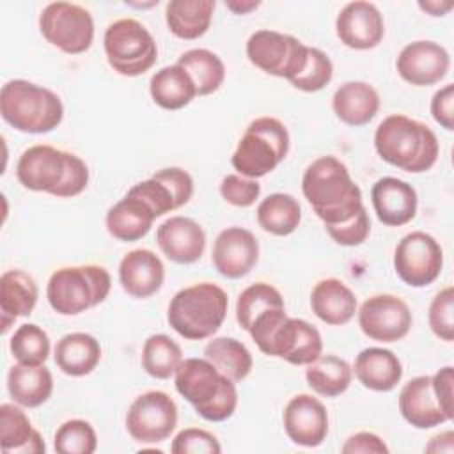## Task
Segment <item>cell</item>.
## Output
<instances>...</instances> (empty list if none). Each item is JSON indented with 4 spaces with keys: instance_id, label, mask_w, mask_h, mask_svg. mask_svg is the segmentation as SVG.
Segmentation results:
<instances>
[{
    "instance_id": "cell-18",
    "label": "cell",
    "mask_w": 454,
    "mask_h": 454,
    "mask_svg": "<svg viewBox=\"0 0 454 454\" xmlns=\"http://www.w3.org/2000/svg\"><path fill=\"white\" fill-rule=\"evenodd\" d=\"M211 261L222 277L232 280L241 278L259 261V241L248 229L227 227L213 243Z\"/></svg>"
},
{
    "instance_id": "cell-33",
    "label": "cell",
    "mask_w": 454,
    "mask_h": 454,
    "mask_svg": "<svg viewBox=\"0 0 454 454\" xmlns=\"http://www.w3.org/2000/svg\"><path fill=\"white\" fill-rule=\"evenodd\" d=\"M149 92L153 101L165 110H181L197 96L195 83L179 64L165 66L151 76Z\"/></svg>"
},
{
    "instance_id": "cell-20",
    "label": "cell",
    "mask_w": 454,
    "mask_h": 454,
    "mask_svg": "<svg viewBox=\"0 0 454 454\" xmlns=\"http://www.w3.org/2000/svg\"><path fill=\"white\" fill-rule=\"evenodd\" d=\"M335 32L348 48L372 50L385 35L383 16L371 2H349L340 9L335 20Z\"/></svg>"
},
{
    "instance_id": "cell-37",
    "label": "cell",
    "mask_w": 454,
    "mask_h": 454,
    "mask_svg": "<svg viewBox=\"0 0 454 454\" xmlns=\"http://www.w3.org/2000/svg\"><path fill=\"white\" fill-rule=\"evenodd\" d=\"M204 358L209 360L231 381H243L254 365L247 346L232 337H216L204 348Z\"/></svg>"
},
{
    "instance_id": "cell-1",
    "label": "cell",
    "mask_w": 454,
    "mask_h": 454,
    "mask_svg": "<svg viewBox=\"0 0 454 454\" xmlns=\"http://www.w3.org/2000/svg\"><path fill=\"white\" fill-rule=\"evenodd\" d=\"M301 192L325 227L340 225L364 209L362 190L335 156H321L305 168Z\"/></svg>"
},
{
    "instance_id": "cell-26",
    "label": "cell",
    "mask_w": 454,
    "mask_h": 454,
    "mask_svg": "<svg viewBox=\"0 0 454 454\" xmlns=\"http://www.w3.org/2000/svg\"><path fill=\"white\" fill-rule=\"evenodd\" d=\"M39 298L35 280L23 270H7L0 277V312L2 332L18 319L30 316Z\"/></svg>"
},
{
    "instance_id": "cell-41",
    "label": "cell",
    "mask_w": 454,
    "mask_h": 454,
    "mask_svg": "<svg viewBox=\"0 0 454 454\" xmlns=\"http://www.w3.org/2000/svg\"><path fill=\"white\" fill-rule=\"evenodd\" d=\"M9 349L18 364L43 365L50 355V337L41 326L25 323L12 333Z\"/></svg>"
},
{
    "instance_id": "cell-10",
    "label": "cell",
    "mask_w": 454,
    "mask_h": 454,
    "mask_svg": "<svg viewBox=\"0 0 454 454\" xmlns=\"http://www.w3.org/2000/svg\"><path fill=\"white\" fill-rule=\"evenodd\" d=\"M103 46L110 67L122 76H140L158 59V46L151 32L133 18H122L108 25Z\"/></svg>"
},
{
    "instance_id": "cell-7",
    "label": "cell",
    "mask_w": 454,
    "mask_h": 454,
    "mask_svg": "<svg viewBox=\"0 0 454 454\" xmlns=\"http://www.w3.org/2000/svg\"><path fill=\"white\" fill-rule=\"evenodd\" d=\"M2 119L21 133H50L64 119L60 98L28 80H9L0 92Z\"/></svg>"
},
{
    "instance_id": "cell-13",
    "label": "cell",
    "mask_w": 454,
    "mask_h": 454,
    "mask_svg": "<svg viewBox=\"0 0 454 454\" xmlns=\"http://www.w3.org/2000/svg\"><path fill=\"white\" fill-rule=\"evenodd\" d=\"M397 277L411 287L433 284L443 268V250L440 243L424 231H413L401 238L394 252Z\"/></svg>"
},
{
    "instance_id": "cell-35",
    "label": "cell",
    "mask_w": 454,
    "mask_h": 454,
    "mask_svg": "<svg viewBox=\"0 0 454 454\" xmlns=\"http://www.w3.org/2000/svg\"><path fill=\"white\" fill-rule=\"evenodd\" d=\"M353 378L351 365L335 355H319L305 369L307 385L323 397H337L344 394Z\"/></svg>"
},
{
    "instance_id": "cell-3",
    "label": "cell",
    "mask_w": 454,
    "mask_h": 454,
    "mask_svg": "<svg viewBox=\"0 0 454 454\" xmlns=\"http://www.w3.org/2000/svg\"><path fill=\"white\" fill-rule=\"evenodd\" d=\"M374 147L383 161L410 174L429 170L440 154L434 131L403 114L388 115L378 124Z\"/></svg>"
},
{
    "instance_id": "cell-42",
    "label": "cell",
    "mask_w": 454,
    "mask_h": 454,
    "mask_svg": "<svg viewBox=\"0 0 454 454\" xmlns=\"http://www.w3.org/2000/svg\"><path fill=\"white\" fill-rule=\"evenodd\" d=\"M53 447L59 454H92L98 449V436L87 420L71 419L57 429Z\"/></svg>"
},
{
    "instance_id": "cell-25",
    "label": "cell",
    "mask_w": 454,
    "mask_h": 454,
    "mask_svg": "<svg viewBox=\"0 0 454 454\" xmlns=\"http://www.w3.org/2000/svg\"><path fill=\"white\" fill-rule=\"evenodd\" d=\"M353 371L356 380L374 392H390L403 378L401 360L385 348L362 349L355 358Z\"/></svg>"
},
{
    "instance_id": "cell-17",
    "label": "cell",
    "mask_w": 454,
    "mask_h": 454,
    "mask_svg": "<svg viewBox=\"0 0 454 454\" xmlns=\"http://www.w3.org/2000/svg\"><path fill=\"white\" fill-rule=\"evenodd\" d=\"M399 76L417 87H429L442 82L450 67L449 51L434 41H413L397 55Z\"/></svg>"
},
{
    "instance_id": "cell-48",
    "label": "cell",
    "mask_w": 454,
    "mask_h": 454,
    "mask_svg": "<svg viewBox=\"0 0 454 454\" xmlns=\"http://www.w3.org/2000/svg\"><path fill=\"white\" fill-rule=\"evenodd\" d=\"M433 119L447 131L454 129V85L447 83L434 92L431 99Z\"/></svg>"
},
{
    "instance_id": "cell-34",
    "label": "cell",
    "mask_w": 454,
    "mask_h": 454,
    "mask_svg": "<svg viewBox=\"0 0 454 454\" xmlns=\"http://www.w3.org/2000/svg\"><path fill=\"white\" fill-rule=\"evenodd\" d=\"M213 11V0H170L165 7L167 27L179 39H199L207 32Z\"/></svg>"
},
{
    "instance_id": "cell-8",
    "label": "cell",
    "mask_w": 454,
    "mask_h": 454,
    "mask_svg": "<svg viewBox=\"0 0 454 454\" xmlns=\"http://www.w3.org/2000/svg\"><path fill=\"white\" fill-rule=\"evenodd\" d=\"M110 287L112 278L103 266H66L51 273L46 298L57 314L76 316L105 301Z\"/></svg>"
},
{
    "instance_id": "cell-46",
    "label": "cell",
    "mask_w": 454,
    "mask_h": 454,
    "mask_svg": "<svg viewBox=\"0 0 454 454\" xmlns=\"http://www.w3.org/2000/svg\"><path fill=\"white\" fill-rule=\"evenodd\" d=\"M220 195L225 202L236 207H250L261 195L257 179H248L239 174H229L220 183Z\"/></svg>"
},
{
    "instance_id": "cell-19",
    "label": "cell",
    "mask_w": 454,
    "mask_h": 454,
    "mask_svg": "<svg viewBox=\"0 0 454 454\" xmlns=\"http://www.w3.org/2000/svg\"><path fill=\"white\" fill-rule=\"evenodd\" d=\"M282 420L289 440L301 447H317L328 434V411L325 404L310 394L291 397L284 408Z\"/></svg>"
},
{
    "instance_id": "cell-50",
    "label": "cell",
    "mask_w": 454,
    "mask_h": 454,
    "mask_svg": "<svg viewBox=\"0 0 454 454\" xmlns=\"http://www.w3.org/2000/svg\"><path fill=\"white\" fill-rule=\"evenodd\" d=\"M431 383H433V390L434 395L440 403V406L443 408V411L449 415V419L452 420L454 417V397H452V385H454V371L450 365H445L442 369H438L433 376H431Z\"/></svg>"
},
{
    "instance_id": "cell-31",
    "label": "cell",
    "mask_w": 454,
    "mask_h": 454,
    "mask_svg": "<svg viewBox=\"0 0 454 454\" xmlns=\"http://www.w3.org/2000/svg\"><path fill=\"white\" fill-rule=\"evenodd\" d=\"M0 445L5 454H41L46 450L41 433L32 427L27 413L11 403L0 406Z\"/></svg>"
},
{
    "instance_id": "cell-51",
    "label": "cell",
    "mask_w": 454,
    "mask_h": 454,
    "mask_svg": "<svg viewBox=\"0 0 454 454\" xmlns=\"http://www.w3.org/2000/svg\"><path fill=\"white\" fill-rule=\"evenodd\" d=\"M454 433L445 431L442 434H436L431 438V442L426 445L427 452H452L454 450Z\"/></svg>"
},
{
    "instance_id": "cell-15",
    "label": "cell",
    "mask_w": 454,
    "mask_h": 454,
    "mask_svg": "<svg viewBox=\"0 0 454 454\" xmlns=\"http://www.w3.org/2000/svg\"><path fill=\"white\" fill-rule=\"evenodd\" d=\"M413 317L404 300L394 294H374L358 310V326L372 340L397 342L408 335Z\"/></svg>"
},
{
    "instance_id": "cell-52",
    "label": "cell",
    "mask_w": 454,
    "mask_h": 454,
    "mask_svg": "<svg viewBox=\"0 0 454 454\" xmlns=\"http://www.w3.org/2000/svg\"><path fill=\"white\" fill-rule=\"evenodd\" d=\"M452 5H454L452 2H436V0L419 2V7L422 11H426L427 14H431V16H443L452 9Z\"/></svg>"
},
{
    "instance_id": "cell-6",
    "label": "cell",
    "mask_w": 454,
    "mask_h": 454,
    "mask_svg": "<svg viewBox=\"0 0 454 454\" xmlns=\"http://www.w3.org/2000/svg\"><path fill=\"white\" fill-rule=\"evenodd\" d=\"M229 307L227 293L213 284L200 282L177 291L167 310L168 325L188 340H204L218 332Z\"/></svg>"
},
{
    "instance_id": "cell-39",
    "label": "cell",
    "mask_w": 454,
    "mask_h": 454,
    "mask_svg": "<svg viewBox=\"0 0 454 454\" xmlns=\"http://www.w3.org/2000/svg\"><path fill=\"white\" fill-rule=\"evenodd\" d=\"M181 362L183 351L168 335L154 333L145 339L142 348V367L149 376L156 380H168Z\"/></svg>"
},
{
    "instance_id": "cell-21",
    "label": "cell",
    "mask_w": 454,
    "mask_h": 454,
    "mask_svg": "<svg viewBox=\"0 0 454 454\" xmlns=\"http://www.w3.org/2000/svg\"><path fill=\"white\" fill-rule=\"evenodd\" d=\"M156 243L167 259L192 264L204 254L206 232L188 216H170L156 229Z\"/></svg>"
},
{
    "instance_id": "cell-36",
    "label": "cell",
    "mask_w": 454,
    "mask_h": 454,
    "mask_svg": "<svg viewBox=\"0 0 454 454\" xmlns=\"http://www.w3.org/2000/svg\"><path fill=\"white\" fill-rule=\"evenodd\" d=\"M301 220V207L289 193H271L257 206V223L273 236L293 234Z\"/></svg>"
},
{
    "instance_id": "cell-4",
    "label": "cell",
    "mask_w": 454,
    "mask_h": 454,
    "mask_svg": "<svg viewBox=\"0 0 454 454\" xmlns=\"http://www.w3.org/2000/svg\"><path fill=\"white\" fill-rule=\"evenodd\" d=\"M257 348L293 365H309L323 353L321 333L310 323L289 317L286 309H271L261 314L248 330Z\"/></svg>"
},
{
    "instance_id": "cell-9",
    "label": "cell",
    "mask_w": 454,
    "mask_h": 454,
    "mask_svg": "<svg viewBox=\"0 0 454 454\" xmlns=\"http://www.w3.org/2000/svg\"><path fill=\"white\" fill-rule=\"evenodd\" d=\"M289 153V131L275 117L254 119L231 158L232 167L248 179H257L271 172Z\"/></svg>"
},
{
    "instance_id": "cell-45",
    "label": "cell",
    "mask_w": 454,
    "mask_h": 454,
    "mask_svg": "<svg viewBox=\"0 0 454 454\" xmlns=\"http://www.w3.org/2000/svg\"><path fill=\"white\" fill-rule=\"evenodd\" d=\"M170 450L174 454H218L222 452V445L209 431L186 427L174 436Z\"/></svg>"
},
{
    "instance_id": "cell-32",
    "label": "cell",
    "mask_w": 454,
    "mask_h": 454,
    "mask_svg": "<svg viewBox=\"0 0 454 454\" xmlns=\"http://www.w3.org/2000/svg\"><path fill=\"white\" fill-rule=\"evenodd\" d=\"M9 395L25 408L44 404L53 392V376L44 365L16 364L7 374Z\"/></svg>"
},
{
    "instance_id": "cell-49",
    "label": "cell",
    "mask_w": 454,
    "mask_h": 454,
    "mask_svg": "<svg viewBox=\"0 0 454 454\" xmlns=\"http://www.w3.org/2000/svg\"><path fill=\"white\" fill-rule=\"evenodd\" d=\"M342 454H388L387 443L374 433L360 431L351 434L340 447Z\"/></svg>"
},
{
    "instance_id": "cell-5",
    "label": "cell",
    "mask_w": 454,
    "mask_h": 454,
    "mask_svg": "<svg viewBox=\"0 0 454 454\" xmlns=\"http://www.w3.org/2000/svg\"><path fill=\"white\" fill-rule=\"evenodd\" d=\"M176 390L209 422L231 419L238 406L234 381L206 358H184L174 372Z\"/></svg>"
},
{
    "instance_id": "cell-14",
    "label": "cell",
    "mask_w": 454,
    "mask_h": 454,
    "mask_svg": "<svg viewBox=\"0 0 454 454\" xmlns=\"http://www.w3.org/2000/svg\"><path fill=\"white\" fill-rule=\"evenodd\" d=\"M177 426V406L161 390L140 394L128 408L126 429L138 443H160L167 440Z\"/></svg>"
},
{
    "instance_id": "cell-43",
    "label": "cell",
    "mask_w": 454,
    "mask_h": 454,
    "mask_svg": "<svg viewBox=\"0 0 454 454\" xmlns=\"http://www.w3.org/2000/svg\"><path fill=\"white\" fill-rule=\"evenodd\" d=\"M332 76H333V64L330 57L325 51L309 46L307 64L303 71L296 78L289 80V83L294 89L303 92H317L332 82Z\"/></svg>"
},
{
    "instance_id": "cell-11",
    "label": "cell",
    "mask_w": 454,
    "mask_h": 454,
    "mask_svg": "<svg viewBox=\"0 0 454 454\" xmlns=\"http://www.w3.org/2000/svg\"><path fill=\"white\" fill-rule=\"evenodd\" d=\"M43 37L69 55H80L92 46L94 20L92 14L71 2H51L39 16Z\"/></svg>"
},
{
    "instance_id": "cell-53",
    "label": "cell",
    "mask_w": 454,
    "mask_h": 454,
    "mask_svg": "<svg viewBox=\"0 0 454 454\" xmlns=\"http://www.w3.org/2000/svg\"><path fill=\"white\" fill-rule=\"evenodd\" d=\"M227 9H231L232 12L236 14H247L254 9H257L261 5V2H239V0H234V2H225Z\"/></svg>"
},
{
    "instance_id": "cell-24",
    "label": "cell",
    "mask_w": 454,
    "mask_h": 454,
    "mask_svg": "<svg viewBox=\"0 0 454 454\" xmlns=\"http://www.w3.org/2000/svg\"><path fill=\"white\" fill-rule=\"evenodd\" d=\"M399 411L417 429H431L450 420L434 395L431 376H417L401 388Z\"/></svg>"
},
{
    "instance_id": "cell-29",
    "label": "cell",
    "mask_w": 454,
    "mask_h": 454,
    "mask_svg": "<svg viewBox=\"0 0 454 454\" xmlns=\"http://www.w3.org/2000/svg\"><path fill=\"white\" fill-rule=\"evenodd\" d=\"M156 220L153 209L138 197L126 193L117 204H114L105 218L106 231L119 241H138L153 227Z\"/></svg>"
},
{
    "instance_id": "cell-44",
    "label": "cell",
    "mask_w": 454,
    "mask_h": 454,
    "mask_svg": "<svg viewBox=\"0 0 454 454\" xmlns=\"http://www.w3.org/2000/svg\"><path fill=\"white\" fill-rule=\"evenodd\" d=\"M429 328L431 332L445 340L452 342L454 339V287L447 286L442 289L429 305Z\"/></svg>"
},
{
    "instance_id": "cell-22",
    "label": "cell",
    "mask_w": 454,
    "mask_h": 454,
    "mask_svg": "<svg viewBox=\"0 0 454 454\" xmlns=\"http://www.w3.org/2000/svg\"><path fill=\"white\" fill-rule=\"evenodd\" d=\"M372 207L378 220L388 227H401L417 215L419 197L415 188L397 177H381L371 190Z\"/></svg>"
},
{
    "instance_id": "cell-16",
    "label": "cell",
    "mask_w": 454,
    "mask_h": 454,
    "mask_svg": "<svg viewBox=\"0 0 454 454\" xmlns=\"http://www.w3.org/2000/svg\"><path fill=\"white\" fill-rule=\"evenodd\" d=\"M128 193L142 199L153 209L154 216L160 218L168 211L179 209L192 199L193 179L179 167H167L131 186Z\"/></svg>"
},
{
    "instance_id": "cell-38",
    "label": "cell",
    "mask_w": 454,
    "mask_h": 454,
    "mask_svg": "<svg viewBox=\"0 0 454 454\" xmlns=\"http://www.w3.org/2000/svg\"><path fill=\"white\" fill-rule=\"evenodd\" d=\"M177 64L192 76L197 96H209L216 92L225 80V66L222 59L206 48H193L181 53Z\"/></svg>"
},
{
    "instance_id": "cell-2",
    "label": "cell",
    "mask_w": 454,
    "mask_h": 454,
    "mask_svg": "<svg viewBox=\"0 0 454 454\" xmlns=\"http://www.w3.org/2000/svg\"><path fill=\"white\" fill-rule=\"evenodd\" d=\"M16 177L23 188L32 192L76 197L89 184V167L73 153L39 144L21 153L16 163Z\"/></svg>"
},
{
    "instance_id": "cell-23",
    "label": "cell",
    "mask_w": 454,
    "mask_h": 454,
    "mask_svg": "<svg viewBox=\"0 0 454 454\" xmlns=\"http://www.w3.org/2000/svg\"><path fill=\"white\" fill-rule=\"evenodd\" d=\"M165 280V266L161 259L147 250L135 248L119 262V282L133 298H149L158 293Z\"/></svg>"
},
{
    "instance_id": "cell-30",
    "label": "cell",
    "mask_w": 454,
    "mask_h": 454,
    "mask_svg": "<svg viewBox=\"0 0 454 454\" xmlns=\"http://www.w3.org/2000/svg\"><path fill=\"white\" fill-rule=\"evenodd\" d=\"M55 364L67 376H87L101 360V346L90 333L73 332L57 340Z\"/></svg>"
},
{
    "instance_id": "cell-28",
    "label": "cell",
    "mask_w": 454,
    "mask_h": 454,
    "mask_svg": "<svg viewBox=\"0 0 454 454\" xmlns=\"http://www.w3.org/2000/svg\"><path fill=\"white\" fill-rule=\"evenodd\" d=\"M332 108L340 122L365 126L380 110V94L371 83L346 82L333 92Z\"/></svg>"
},
{
    "instance_id": "cell-47",
    "label": "cell",
    "mask_w": 454,
    "mask_h": 454,
    "mask_svg": "<svg viewBox=\"0 0 454 454\" xmlns=\"http://www.w3.org/2000/svg\"><path fill=\"white\" fill-rule=\"evenodd\" d=\"M325 231L328 232V236L337 245L356 247V245H362L367 239V236L371 232V220H369V215L364 207L351 220H348L340 225H326Z\"/></svg>"
},
{
    "instance_id": "cell-12",
    "label": "cell",
    "mask_w": 454,
    "mask_h": 454,
    "mask_svg": "<svg viewBox=\"0 0 454 454\" xmlns=\"http://www.w3.org/2000/svg\"><path fill=\"white\" fill-rule=\"evenodd\" d=\"M309 46L289 34L257 30L247 41V57L261 71L286 78H296L307 64Z\"/></svg>"
},
{
    "instance_id": "cell-40",
    "label": "cell",
    "mask_w": 454,
    "mask_h": 454,
    "mask_svg": "<svg viewBox=\"0 0 454 454\" xmlns=\"http://www.w3.org/2000/svg\"><path fill=\"white\" fill-rule=\"evenodd\" d=\"M271 309H286L284 298L277 287L266 282H255L245 287L236 301V319L243 330H250L254 321Z\"/></svg>"
},
{
    "instance_id": "cell-27",
    "label": "cell",
    "mask_w": 454,
    "mask_h": 454,
    "mask_svg": "<svg viewBox=\"0 0 454 454\" xmlns=\"http://www.w3.org/2000/svg\"><path fill=\"white\" fill-rule=\"evenodd\" d=\"M310 309L323 323L340 326L353 319L356 312V296L342 280L323 278L310 293Z\"/></svg>"
}]
</instances>
